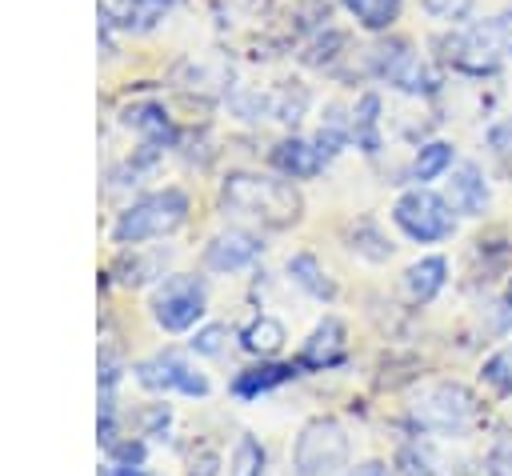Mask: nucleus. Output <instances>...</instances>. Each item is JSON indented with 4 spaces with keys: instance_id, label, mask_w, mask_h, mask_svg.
<instances>
[{
    "instance_id": "f257e3e1",
    "label": "nucleus",
    "mask_w": 512,
    "mask_h": 476,
    "mask_svg": "<svg viewBox=\"0 0 512 476\" xmlns=\"http://www.w3.org/2000/svg\"><path fill=\"white\" fill-rule=\"evenodd\" d=\"M220 204L260 228L284 232L300 220L304 200L296 192V184L288 180H272V176H256V172H228L220 184Z\"/></svg>"
},
{
    "instance_id": "f03ea898",
    "label": "nucleus",
    "mask_w": 512,
    "mask_h": 476,
    "mask_svg": "<svg viewBox=\"0 0 512 476\" xmlns=\"http://www.w3.org/2000/svg\"><path fill=\"white\" fill-rule=\"evenodd\" d=\"M432 48L456 72L488 76L512 56V8L496 12L484 24H472V28H460V32H444V36L432 40Z\"/></svg>"
},
{
    "instance_id": "7ed1b4c3",
    "label": "nucleus",
    "mask_w": 512,
    "mask_h": 476,
    "mask_svg": "<svg viewBox=\"0 0 512 476\" xmlns=\"http://www.w3.org/2000/svg\"><path fill=\"white\" fill-rule=\"evenodd\" d=\"M408 416L420 432L456 436V432H472L484 420V404L460 380H432V384L416 388V396L408 404Z\"/></svg>"
},
{
    "instance_id": "20e7f679",
    "label": "nucleus",
    "mask_w": 512,
    "mask_h": 476,
    "mask_svg": "<svg viewBox=\"0 0 512 476\" xmlns=\"http://www.w3.org/2000/svg\"><path fill=\"white\" fill-rule=\"evenodd\" d=\"M352 440L336 416H312L300 424L284 476H348Z\"/></svg>"
},
{
    "instance_id": "39448f33",
    "label": "nucleus",
    "mask_w": 512,
    "mask_h": 476,
    "mask_svg": "<svg viewBox=\"0 0 512 476\" xmlns=\"http://www.w3.org/2000/svg\"><path fill=\"white\" fill-rule=\"evenodd\" d=\"M188 220V196L180 188H160V192H148L140 200H132L116 224H112V240L120 248H136L144 240H164L172 236L180 224Z\"/></svg>"
},
{
    "instance_id": "423d86ee",
    "label": "nucleus",
    "mask_w": 512,
    "mask_h": 476,
    "mask_svg": "<svg viewBox=\"0 0 512 476\" xmlns=\"http://www.w3.org/2000/svg\"><path fill=\"white\" fill-rule=\"evenodd\" d=\"M148 312L152 320L164 328V332H188L200 324V316L208 312V284L204 276H192V272H172L156 284L152 300H148Z\"/></svg>"
},
{
    "instance_id": "0eeeda50",
    "label": "nucleus",
    "mask_w": 512,
    "mask_h": 476,
    "mask_svg": "<svg viewBox=\"0 0 512 476\" xmlns=\"http://www.w3.org/2000/svg\"><path fill=\"white\" fill-rule=\"evenodd\" d=\"M456 208L444 200V196H436V192H428V188H408V192H400V200L392 204V224L408 236V240H416V244H436V240H444V236H452V228H456V216H452Z\"/></svg>"
},
{
    "instance_id": "6e6552de",
    "label": "nucleus",
    "mask_w": 512,
    "mask_h": 476,
    "mask_svg": "<svg viewBox=\"0 0 512 476\" xmlns=\"http://www.w3.org/2000/svg\"><path fill=\"white\" fill-rule=\"evenodd\" d=\"M368 68L412 96H432L440 88V76L412 52L408 40H384V44L368 48Z\"/></svg>"
},
{
    "instance_id": "1a4fd4ad",
    "label": "nucleus",
    "mask_w": 512,
    "mask_h": 476,
    "mask_svg": "<svg viewBox=\"0 0 512 476\" xmlns=\"http://www.w3.org/2000/svg\"><path fill=\"white\" fill-rule=\"evenodd\" d=\"M136 384L148 388V392H180V396H208V376L192 368V360L176 348H160L152 356H144L136 368Z\"/></svg>"
},
{
    "instance_id": "9d476101",
    "label": "nucleus",
    "mask_w": 512,
    "mask_h": 476,
    "mask_svg": "<svg viewBox=\"0 0 512 476\" xmlns=\"http://www.w3.org/2000/svg\"><path fill=\"white\" fill-rule=\"evenodd\" d=\"M344 356H348V328H344L340 316H324V320L312 328V336L304 340L296 364H300V368H316V372H324V368L344 364Z\"/></svg>"
},
{
    "instance_id": "9b49d317",
    "label": "nucleus",
    "mask_w": 512,
    "mask_h": 476,
    "mask_svg": "<svg viewBox=\"0 0 512 476\" xmlns=\"http://www.w3.org/2000/svg\"><path fill=\"white\" fill-rule=\"evenodd\" d=\"M260 236L244 232V228H228V232H216L208 244H204V268L208 272H240L248 268L256 256H260Z\"/></svg>"
},
{
    "instance_id": "f8f14e48",
    "label": "nucleus",
    "mask_w": 512,
    "mask_h": 476,
    "mask_svg": "<svg viewBox=\"0 0 512 476\" xmlns=\"http://www.w3.org/2000/svg\"><path fill=\"white\" fill-rule=\"evenodd\" d=\"M268 160H272V168L284 172L288 180H308V176H316V172L328 164V156L316 148V140H300V136L280 140Z\"/></svg>"
},
{
    "instance_id": "ddd939ff",
    "label": "nucleus",
    "mask_w": 512,
    "mask_h": 476,
    "mask_svg": "<svg viewBox=\"0 0 512 476\" xmlns=\"http://www.w3.org/2000/svg\"><path fill=\"white\" fill-rule=\"evenodd\" d=\"M296 376H300V364H272V360H260V364L236 372L232 384H228V392H232L236 400H256V396L276 392L280 384H288V380H296Z\"/></svg>"
},
{
    "instance_id": "4468645a",
    "label": "nucleus",
    "mask_w": 512,
    "mask_h": 476,
    "mask_svg": "<svg viewBox=\"0 0 512 476\" xmlns=\"http://www.w3.org/2000/svg\"><path fill=\"white\" fill-rule=\"evenodd\" d=\"M448 204L460 216H480L488 208V184L476 164H456V172L448 180Z\"/></svg>"
},
{
    "instance_id": "2eb2a0df",
    "label": "nucleus",
    "mask_w": 512,
    "mask_h": 476,
    "mask_svg": "<svg viewBox=\"0 0 512 476\" xmlns=\"http://www.w3.org/2000/svg\"><path fill=\"white\" fill-rule=\"evenodd\" d=\"M288 280H292L300 292H308L312 300H324V304L336 300V280L324 272V264H320L312 252H292V256H288Z\"/></svg>"
},
{
    "instance_id": "dca6fc26",
    "label": "nucleus",
    "mask_w": 512,
    "mask_h": 476,
    "mask_svg": "<svg viewBox=\"0 0 512 476\" xmlns=\"http://www.w3.org/2000/svg\"><path fill=\"white\" fill-rule=\"evenodd\" d=\"M444 284H448V260L444 256H420L404 272V288H408L412 304H432Z\"/></svg>"
},
{
    "instance_id": "f3484780",
    "label": "nucleus",
    "mask_w": 512,
    "mask_h": 476,
    "mask_svg": "<svg viewBox=\"0 0 512 476\" xmlns=\"http://www.w3.org/2000/svg\"><path fill=\"white\" fill-rule=\"evenodd\" d=\"M284 344H288V328H284L276 316H256V320L240 332V348L252 352V356H260V360L276 356Z\"/></svg>"
},
{
    "instance_id": "a211bd4d",
    "label": "nucleus",
    "mask_w": 512,
    "mask_h": 476,
    "mask_svg": "<svg viewBox=\"0 0 512 476\" xmlns=\"http://www.w3.org/2000/svg\"><path fill=\"white\" fill-rule=\"evenodd\" d=\"M352 140L360 152H380V96L376 92H364L352 108Z\"/></svg>"
},
{
    "instance_id": "6ab92c4d",
    "label": "nucleus",
    "mask_w": 512,
    "mask_h": 476,
    "mask_svg": "<svg viewBox=\"0 0 512 476\" xmlns=\"http://www.w3.org/2000/svg\"><path fill=\"white\" fill-rule=\"evenodd\" d=\"M120 120H124L128 128L144 132L152 144H168V140H172V120H168V112H164L160 104H152V100L124 108V116H120Z\"/></svg>"
},
{
    "instance_id": "aec40b11",
    "label": "nucleus",
    "mask_w": 512,
    "mask_h": 476,
    "mask_svg": "<svg viewBox=\"0 0 512 476\" xmlns=\"http://www.w3.org/2000/svg\"><path fill=\"white\" fill-rule=\"evenodd\" d=\"M348 248H352L356 256L372 260V264H384V260L392 256L388 236H384V232H380L372 220H356V224H348Z\"/></svg>"
},
{
    "instance_id": "412c9836",
    "label": "nucleus",
    "mask_w": 512,
    "mask_h": 476,
    "mask_svg": "<svg viewBox=\"0 0 512 476\" xmlns=\"http://www.w3.org/2000/svg\"><path fill=\"white\" fill-rule=\"evenodd\" d=\"M264 468H268L264 444H260L252 432H244V436L236 440L232 456H228V476H264Z\"/></svg>"
},
{
    "instance_id": "4be33fe9",
    "label": "nucleus",
    "mask_w": 512,
    "mask_h": 476,
    "mask_svg": "<svg viewBox=\"0 0 512 476\" xmlns=\"http://www.w3.org/2000/svg\"><path fill=\"white\" fill-rule=\"evenodd\" d=\"M452 168V144L444 140H432V144H420L416 156H412V180H436Z\"/></svg>"
},
{
    "instance_id": "5701e85b",
    "label": "nucleus",
    "mask_w": 512,
    "mask_h": 476,
    "mask_svg": "<svg viewBox=\"0 0 512 476\" xmlns=\"http://www.w3.org/2000/svg\"><path fill=\"white\" fill-rule=\"evenodd\" d=\"M344 8H348L368 32H384V28H392V20L400 16V0H344Z\"/></svg>"
},
{
    "instance_id": "b1692460",
    "label": "nucleus",
    "mask_w": 512,
    "mask_h": 476,
    "mask_svg": "<svg viewBox=\"0 0 512 476\" xmlns=\"http://www.w3.org/2000/svg\"><path fill=\"white\" fill-rule=\"evenodd\" d=\"M172 8V0H124L120 4V24L132 32H148L164 20V12Z\"/></svg>"
},
{
    "instance_id": "393cba45",
    "label": "nucleus",
    "mask_w": 512,
    "mask_h": 476,
    "mask_svg": "<svg viewBox=\"0 0 512 476\" xmlns=\"http://www.w3.org/2000/svg\"><path fill=\"white\" fill-rule=\"evenodd\" d=\"M344 44H348V36L344 32H336V28H324L304 52H300V60L304 64H312V68H324V64H332L340 52H344Z\"/></svg>"
},
{
    "instance_id": "a878e982",
    "label": "nucleus",
    "mask_w": 512,
    "mask_h": 476,
    "mask_svg": "<svg viewBox=\"0 0 512 476\" xmlns=\"http://www.w3.org/2000/svg\"><path fill=\"white\" fill-rule=\"evenodd\" d=\"M152 276H156V264L152 260H140V256H128V252L116 260V280L124 288H144Z\"/></svg>"
},
{
    "instance_id": "bb28decb",
    "label": "nucleus",
    "mask_w": 512,
    "mask_h": 476,
    "mask_svg": "<svg viewBox=\"0 0 512 476\" xmlns=\"http://www.w3.org/2000/svg\"><path fill=\"white\" fill-rule=\"evenodd\" d=\"M224 344H228V324H200L192 332V340H188V348L196 356H220Z\"/></svg>"
},
{
    "instance_id": "cd10ccee",
    "label": "nucleus",
    "mask_w": 512,
    "mask_h": 476,
    "mask_svg": "<svg viewBox=\"0 0 512 476\" xmlns=\"http://www.w3.org/2000/svg\"><path fill=\"white\" fill-rule=\"evenodd\" d=\"M488 148H492L500 172L508 176V172H512V116H508V120H496V124L488 128Z\"/></svg>"
},
{
    "instance_id": "c85d7f7f",
    "label": "nucleus",
    "mask_w": 512,
    "mask_h": 476,
    "mask_svg": "<svg viewBox=\"0 0 512 476\" xmlns=\"http://www.w3.org/2000/svg\"><path fill=\"white\" fill-rule=\"evenodd\" d=\"M96 368H100V392H112L116 380H120V372H124V356H120V348H116V344H100V360H96Z\"/></svg>"
},
{
    "instance_id": "c756f323",
    "label": "nucleus",
    "mask_w": 512,
    "mask_h": 476,
    "mask_svg": "<svg viewBox=\"0 0 512 476\" xmlns=\"http://www.w3.org/2000/svg\"><path fill=\"white\" fill-rule=\"evenodd\" d=\"M136 420H140V436H164L172 424V408L168 404H144Z\"/></svg>"
},
{
    "instance_id": "7c9ffc66",
    "label": "nucleus",
    "mask_w": 512,
    "mask_h": 476,
    "mask_svg": "<svg viewBox=\"0 0 512 476\" xmlns=\"http://www.w3.org/2000/svg\"><path fill=\"white\" fill-rule=\"evenodd\" d=\"M104 452H108V460H112L116 468H136V464H144V440H132V436H128V440L120 436V440H116L112 448H104Z\"/></svg>"
},
{
    "instance_id": "2f4dec72",
    "label": "nucleus",
    "mask_w": 512,
    "mask_h": 476,
    "mask_svg": "<svg viewBox=\"0 0 512 476\" xmlns=\"http://www.w3.org/2000/svg\"><path fill=\"white\" fill-rule=\"evenodd\" d=\"M216 472H220V452L212 444H200L188 456V476H216Z\"/></svg>"
},
{
    "instance_id": "473e14b6",
    "label": "nucleus",
    "mask_w": 512,
    "mask_h": 476,
    "mask_svg": "<svg viewBox=\"0 0 512 476\" xmlns=\"http://www.w3.org/2000/svg\"><path fill=\"white\" fill-rule=\"evenodd\" d=\"M488 476H512V436L492 448V456H488Z\"/></svg>"
},
{
    "instance_id": "72a5a7b5",
    "label": "nucleus",
    "mask_w": 512,
    "mask_h": 476,
    "mask_svg": "<svg viewBox=\"0 0 512 476\" xmlns=\"http://www.w3.org/2000/svg\"><path fill=\"white\" fill-rule=\"evenodd\" d=\"M424 8L432 16H440V20H460L472 8V0H424Z\"/></svg>"
},
{
    "instance_id": "f704fd0d",
    "label": "nucleus",
    "mask_w": 512,
    "mask_h": 476,
    "mask_svg": "<svg viewBox=\"0 0 512 476\" xmlns=\"http://www.w3.org/2000/svg\"><path fill=\"white\" fill-rule=\"evenodd\" d=\"M348 476H392V472H388L384 460H364V464H356Z\"/></svg>"
},
{
    "instance_id": "c9c22d12",
    "label": "nucleus",
    "mask_w": 512,
    "mask_h": 476,
    "mask_svg": "<svg viewBox=\"0 0 512 476\" xmlns=\"http://www.w3.org/2000/svg\"><path fill=\"white\" fill-rule=\"evenodd\" d=\"M120 476H156V472L144 468V464H136V468H120Z\"/></svg>"
},
{
    "instance_id": "e433bc0d",
    "label": "nucleus",
    "mask_w": 512,
    "mask_h": 476,
    "mask_svg": "<svg viewBox=\"0 0 512 476\" xmlns=\"http://www.w3.org/2000/svg\"><path fill=\"white\" fill-rule=\"evenodd\" d=\"M504 300H508V308H512V280H508V292H504Z\"/></svg>"
}]
</instances>
